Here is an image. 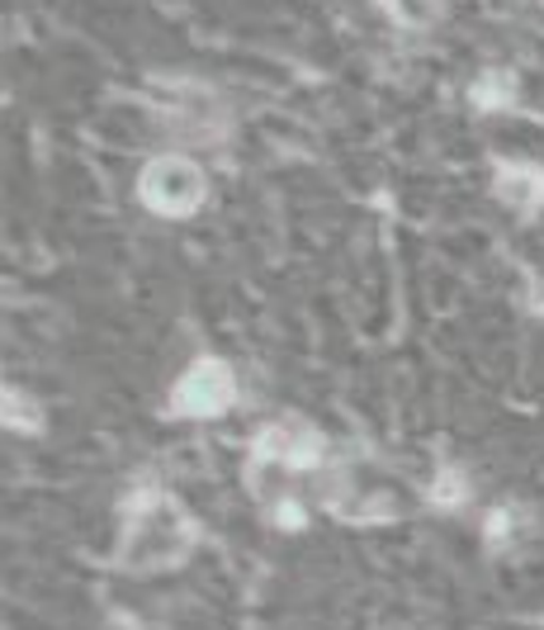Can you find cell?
<instances>
[{
    "label": "cell",
    "instance_id": "obj_2",
    "mask_svg": "<svg viewBox=\"0 0 544 630\" xmlns=\"http://www.w3.org/2000/svg\"><path fill=\"white\" fill-rule=\"evenodd\" d=\"M138 199L152 214L185 218L204 204V171L190 157H157V161H147V171L138 176Z\"/></svg>",
    "mask_w": 544,
    "mask_h": 630
},
{
    "label": "cell",
    "instance_id": "obj_4",
    "mask_svg": "<svg viewBox=\"0 0 544 630\" xmlns=\"http://www.w3.org/2000/svg\"><path fill=\"white\" fill-rule=\"evenodd\" d=\"M256 455L260 460H279V465H294V470H308V465L323 460V436L298 427V422H279V427L260 432Z\"/></svg>",
    "mask_w": 544,
    "mask_h": 630
},
{
    "label": "cell",
    "instance_id": "obj_6",
    "mask_svg": "<svg viewBox=\"0 0 544 630\" xmlns=\"http://www.w3.org/2000/svg\"><path fill=\"white\" fill-rule=\"evenodd\" d=\"M6 427L10 432H39L43 427V413L33 407L29 394H20V388H6Z\"/></svg>",
    "mask_w": 544,
    "mask_h": 630
},
{
    "label": "cell",
    "instance_id": "obj_7",
    "mask_svg": "<svg viewBox=\"0 0 544 630\" xmlns=\"http://www.w3.org/2000/svg\"><path fill=\"white\" fill-rule=\"evenodd\" d=\"M384 6H388L393 20L407 24V29H422V24H431L441 14L436 0H384Z\"/></svg>",
    "mask_w": 544,
    "mask_h": 630
},
{
    "label": "cell",
    "instance_id": "obj_1",
    "mask_svg": "<svg viewBox=\"0 0 544 630\" xmlns=\"http://www.w3.org/2000/svg\"><path fill=\"white\" fill-rule=\"evenodd\" d=\"M195 545V522L166 493H142L123 516V550L119 564L128 573L176 569Z\"/></svg>",
    "mask_w": 544,
    "mask_h": 630
},
{
    "label": "cell",
    "instance_id": "obj_5",
    "mask_svg": "<svg viewBox=\"0 0 544 630\" xmlns=\"http://www.w3.org/2000/svg\"><path fill=\"white\" fill-rule=\"evenodd\" d=\"M497 195L512 204V209H535V204L544 199V176L535 171V166H502Z\"/></svg>",
    "mask_w": 544,
    "mask_h": 630
},
{
    "label": "cell",
    "instance_id": "obj_8",
    "mask_svg": "<svg viewBox=\"0 0 544 630\" xmlns=\"http://www.w3.org/2000/svg\"><path fill=\"white\" fill-rule=\"evenodd\" d=\"M464 498H468V484H464V479H459L455 470H441V479L431 484V503H436V508H459Z\"/></svg>",
    "mask_w": 544,
    "mask_h": 630
},
{
    "label": "cell",
    "instance_id": "obj_3",
    "mask_svg": "<svg viewBox=\"0 0 544 630\" xmlns=\"http://www.w3.org/2000/svg\"><path fill=\"white\" fill-rule=\"evenodd\" d=\"M237 398V380L222 361H199L185 370V380L176 384V413L180 417H218L228 413Z\"/></svg>",
    "mask_w": 544,
    "mask_h": 630
}]
</instances>
